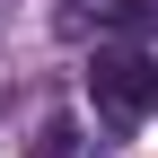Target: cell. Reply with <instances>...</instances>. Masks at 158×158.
Wrapping results in <instances>:
<instances>
[{
	"label": "cell",
	"mask_w": 158,
	"mask_h": 158,
	"mask_svg": "<svg viewBox=\"0 0 158 158\" xmlns=\"http://www.w3.org/2000/svg\"><path fill=\"white\" fill-rule=\"evenodd\" d=\"M88 106L106 114L114 132L149 123V114H158V62H149L141 44H106V53L88 62Z\"/></svg>",
	"instance_id": "6da1fadb"
},
{
	"label": "cell",
	"mask_w": 158,
	"mask_h": 158,
	"mask_svg": "<svg viewBox=\"0 0 158 158\" xmlns=\"http://www.w3.org/2000/svg\"><path fill=\"white\" fill-rule=\"evenodd\" d=\"M88 18L106 35H158V0H88Z\"/></svg>",
	"instance_id": "7a4b0ae2"
},
{
	"label": "cell",
	"mask_w": 158,
	"mask_h": 158,
	"mask_svg": "<svg viewBox=\"0 0 158 158\" xmlns=\"http://www.w3.org/2000/svg\"><path fill=\"white\" fill-rule=\"evenodd\" d=\"M35 158H79V123L70 114H53V123L35 132Z\"/></svg>",
	"instance_id": "3957f363"
}]
</instances>
